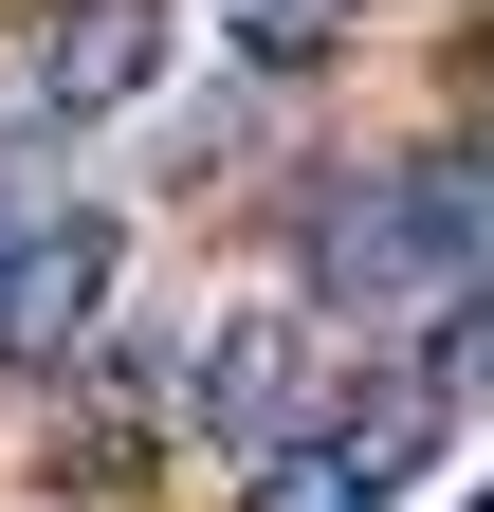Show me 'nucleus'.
I'll return each instance as SVG.
<instances>
[{"instance_id": "nucleus-4", "label": "nucleus", "mask_w": 494, "mask_h": 512, "mask_svg": "<svg viewBox=\"0 0 494 512\" xmlns=\"http://www.w3.org/2000/svg\"><path fill=\"white\" fill-rule=\"evenodd\" d=\"M202 19H220V74H257L275 110H330L403 0H202Z\"/></svg>"}, {"instance_id": "nucleus-5", "label": "nucleus", "mask_w": 494, "mask_h": 512, "mask_svg": "<svg viewBox=\"0 0 494 512\" xmlns=\"http://www.w3.org/2000/svg\"><path fill=\"white\" fill-rule=\"evenodd\" d=\"M458 421H476V403H458L403 330H385V348H348V421H330V439H348L385 494H403V476H440V458H458Z\"/></svg>"}, {"instance_id": "nucleus-1", "label": "nucleus", "mask_w": 494, "mask_h": 512, "mask_svg": "<svg viewBox=\"0 0 494 512\" xmlns=\"http://www.w3.org/2000/svg\"><path fill=\"white\" fill-rule=\"evenodd\" d=\"M183 421H202V458L220 476H275V458H312V439L348 421V330L312 293H275V275H238L202 311V366H183Z\"/></svg>"}, {"instance_id": "nucleus-7", "label": "nucleus", "mask_w": 494, "mask_h": 512, "mask_svg": "<svg viewBox=\"0 0 494 512\" xmlns=\"http://www.w3.org/2000/svg\"><path fill=\"white\" fill-rule=\"evenodd\" d=\"M403 348H421V366H440V384H458V403H494V275H476V293H440V311H421V330H403Z\"/></svg>"}, {"instance_id": "nucleus-3", "label": "nucleus", "mask_w": 494, "mask_h": 512, "mask_svg": "<svg viewBox=\"0 0 494 512\" xmlns=\"http://www.w3.org/2000/svg\"><path fill=\"white\" fill-rule=\"evenodd\" d=\"M19 74H37V110H55V147L147 128L165 74H183V0H37V19H19Z\"/></svg>"}, {"instance_id": "nucleus-6", "label": "nucleus", "mask_w": 494, "mask_h": 512, "mask_svg": "<svg viewBox=\"0 0 494 512\" xmlns=\"http://www.w3.org/2000/svg\"><path fill=\"white\" fill-rule=\"evenodd\" d=\"M238 512H385V476H366L348 439H312V458H275V476H238Z\"/></svg>"}, {"instance_id": "nucleus-2", "label": "nucleus", "mask_w": 494, "mask_h": 512, "mask_svg": "<svg viewBox=\"0 0 494 512\" xmlns=\"http://www.w3.org/2000/svg\"><path fill=\"white\" fill-rule=\"evenodd\" d=\"M129 275H147V202L129 183H55L19 220V256H0V403H55L92 366V330L129 311Z\"/></svg>"}]
</instances>
